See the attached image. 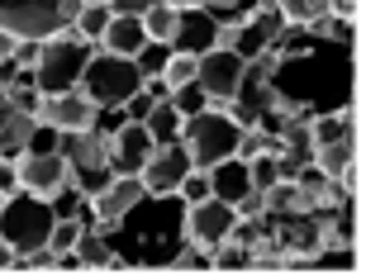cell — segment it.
<instances>
[{
    "instance_id": "484cf974",
    "label": "cell",
    "mask_w": 366,
    "mask_h": 280,
    "mask_svg": "<svg viewBox=\"0 0 366 280\" xmlns=\"http://www.w3.org/2000/svg\"><path fill=\"white\" fill-rule=\"evenodd\" d=\"M305 34H314V39H328V43H342L347 34H352V19H338V14H319V19H310L305 24Z\"/></svg>"
},
{
    "instance_id": "83f0119b",
    "label": "cell",
    "mask_w": 366,
    "mask_h": 280,
    "mask_svg": "<svg viewBox=\"0 0 366 280\" xmlns=\"http://www.w3.org/2000/svg\"><path fill=\"white\" fill-rule=\"evenodd\" d=\"M39 48H43V39H19L14 43V57H10L14 71H34L39 67Z\"/></svg>"
},
{
    "instance_id": "8fae6325",
    "label": "cell",
    "mask_w": 366,
    "mask_h": 280,
    "mask_svg": "<svg viewBox=\"0 0 366 280\" xmlns=\"http://www.w3.org/2000/svg\"><path fill=\"white\" fill-rule=\"evenodd\" d=\"M57 152L76 166V171H100L105 176L109 157H114V129L105 124H91V129H76V134H57Z\"/></svg>"
},
{
    "instance_id": "7c38bea8",
    "label": "cell",
    "mask_w": 366,
    "mask_h": 280,
    "mask_svg": "<svg viewBox=\"0 0 366 280\" xmlns=\"http://www.w3.org/2000/svg\"><path fill=\"white\" fill-rule=\"evenodd\" d=\"M233 228V209L229 200H219V195H204V200L186 204V224H181V238L195 247V252H209L224 233Z\"/></svg>"
},
{
    "instance_id": "9a60e30c",
    "label": "cell",
    "mask_w": 366,
    "mask_h": 280,
    "mask_svg": "<svg viewBox=\"0 0 366 280\" xmlns=\"http://www.w3.org/2000/svg\"><path fill=\"white\" fill-rule=\"evenodd\" d=\"M34 138H39L34 109L0 105V161H10V157H19L24 147H34Z\"/></svg>"
},
{
    "instance_id": "d6986e66",
    "label": "cell",
    "mask_w": 366,
    "mask_h": 280,
    "mask_svg": "<svg viewBox=\"0 0 366 280\" xmlns=\"http://www.w3.org/2000/svg\"><path fill=\"white\" fill-rule=\"evenodd\" d=\"M138 19H143V34H148V43H162V48H172V34H177L181 10H172L167 0H152V5L138 14Z\"/></svg>"
},
{
    "instance_id": "d590c367",
    "label": "cell",
    "mask_w": 366,
    "mask_h": 280,
    "mask_svg": "<svg viewBox=\"0 0 366 280\" xmlns=\"http://www.w3.org/2000/svg\"><path fill=\"white\" fill-rule=\"evenodd\" d=\"M172 266H177V271H190V266H195V247H190V242L177 252V261H172Z\"/></svg>"
},
{
    "instance_id": "f35d334b",
    "label": "cell",
    "mask_w": 366,
    "mask_h": 280,
    "mask_svg": "<svg viewBox=\"0 0 366 280\" xmlns=\"http://www.w3.org/2000/svg\"><path fill=\"white\" fill-rule=\"evenodd\" d=\"M81 5H105V0H81Z\"/></svg>"
},
{
    "instance_id": "44dd1931",
    "label": "cell",
    "mask_w": 366,
    "mask_h": 280,
    "mask_svg": "<svg viewBox=\"0 0 366 280\" xmlns=\"http://www.w3.org/2000/svg\"><path fill=\"white\" fill-rule=\"evenodd\" d=\"M276 134H267V124H257V129H238V138H233V161H252L262 157V152H276Z\"/></svg>"
},
{
    "instance_id": "4316f807",
    "label": "cell",
    "mask_w": 366,
    "mask_h": 280,
    "mask_svg": "<svg viewBox=\"0 0 366 280\" xmlns=\"http://www.w3.org/2000/svg\"><path fill=\"white\" fill-rule=\"evenodd\" d=\"M81 219H53V233H48V247H53L57 256L62 252H71V247H76V238H81Z\"/></svg>"
},
{
    "instance_id": "8d00e7d4",
    "label": "cell",
    "mask_w": 366,
    "mask_h": 280,
    "mask_svg": "<svg viewBox=\"0 0 366 280\" xmlns=\"http://www.w3.org/2000/svg\"><path fill=\"white\" fill-rule=\"evenodd\" d=\"M14 266V252H10V242L0 238V271H10Z\"/></svg>"
},
{
    "instance_id": "cb8c5ba5",
    "label": "cell",
    "mask_w": 366,
    "mask_h": 280,
    "mask_svg": "<svg viewBox=\"0 0 366 280\" xmlns=\"http://www.w3.org/2000/svg\"><path fill=\"white\" fill-rule=\"evenodd\" d=\"M105 24H109V10H105V5H81V10H76V24H71V29H76L86 43H100Z\"/></svg>"
},
{
    "instance_id": "30bf717a",
    "label": "cell",
    "mask_w": 366,
    "mask_h": 280,
    "mask_svg": "<svg viewBox=\"0 0 366 280\" xmlns=\"http://www.w3.org/2000/svg\"><path fill=\"white\" fill-rule=\"evenodd\" d=\"M143 200H148V195H143V181H138V176H105V186L91 190L95 228H119Z\"/></svg>"
},
{
    "instance_id": "52a82bcc",
    "label": "cell",
    "mask_w": 366,
    "mask_h": 280,
    "mask_svg": "<svg viewBox=\"0 0 366 280\" xmlns=\"http://www.w3.org/2000/svg\"><path fill=\"white\" fill-rule=\"evenodd\" d=\"M100 114H105V109L95 105L81 86L48 91V95L34 100V119H39V129H48V134H76V129H91V124H100Z\"/></svg>"
},
{
    "instance_id": "603a6c76",
    "label": "cell",
    "mask_w": 366,
    "mask_h": 280,
    "mask_svg": "<svg viewBox=\"0 0 366 280\" xmlns=\"http://www.w3.org/2000/svg\"><path fill=\"white\" fill-rule=\"evenodd\" d=\"M328 10V0H281L276 5V14H281V24H310V19H319V14Z\"/></svg>"
},
{
    "instance_id": "e0dca14e",
    "label": "cell",
    "mask_w": 366,
    "mask_h": 280,
    "mask_svg": "<svg viewBox=\"0 0 366 280\" xmlns=\"http://www.w3.org/2000/svg\"><path fill=\"white\" fill-rule=\"evenodd\" d=\"M71 256L81 261V271H119L124 261L114 252H109L105 242V228H81V238H76V247H71Z\"/></svg>"
},
{
    "instance_id": "4dcf8cb0",
    "label": "cell",
    "mask_w": 366,
    "mask_h": 280,
    "mask_svg": "<svg viewBox=\"0 0 366 280\" xmlns=\"http://www.w3.org/2000/svg\"><path fill=\"white\" fill-rule=\"evenodd\" d=\"M152 0H105V10L109 14H129V19H138V14L148 10Z\"/></svg>"
},
{
    "instance_id": "1f68e13d",
    "label": "cell",
    "mask_w": 366,
    "mask_h": 280,
    "mask_svg": "<svg viewBox=\"0 0 366 280\" xmlns=\"http://www.w3.org/2000/svg\"><path fill=\"white\" fill-rule=\"evenodd\" d=\"M14 190H19V186H14V166H10V161H0V209L10 204Z\"/></svg>"
},
{
    "instance_id": "ffe728a7",
    "label": "cell",
    "mask_w": 366,
    "mask_h": 280,
    "mask_svg": "<svg viewBox=\"0 0 366 280\" xmlns=\"http://www.w3.org/2000/svg\"><path fill=\"white\" fill-rule=\"evenodd\" d=\"M143 124H148L152 143H167V138H177V129H181V114H177V105H172L167 95H157V100H152V109L143 114Z\"/></svg>"
},
{
    "instance_id": "836d02e7",
    "label": "cell",
    "mask_w": 366,
    "mask_h": 280,
    "mask_svg": "<svg viewBox=\"0 0 366 280\" xmlns=\"http://www.w3.org/2000/svg\"><path fill=\"white\" fill-rule=\"evenodd\" d=\"M200 10L204 14H233V10H238V0H204Z\"/></svg>"
},
{
    "instance_id": "74e56055",
    "label": "cell",
    "mask_w": 366,
    "mask_h": 280,
    "mask_svg": "<svg viewBox=\"0 0 366 280\" xmlns=\"http://www.w3.org/2000/svg\"><path fill=\"white\" fill-rule=\"evenodd\" d=\"M167 5H172V10H200L204 0H167Z\"/></svg>"
},
{
    "instance_id": "ba28073f",
    "label": "cell",
    "mask_w": 366,
    "mask_h": 280,
    "mask_svg": "<svg viewBox=\"0 0 366 280\" xmlns=\"http://www.w3.org/2000/svg\"><path fill=\"white\" fill-rule=\"evenodd\" d=\"M195 91L204 100H233L247 91L243 81V53L238 48H204L195 57Z\"/></svg>"
},
{
    "instance_id": "6da1fadb",
    "label": "cell",
    "mask_w": 366,
    "mask_h": 280,
    "mask_svg": "<svg viewBox=\"0 0 366 280\" xmlns=\"http://www.w3.org/2000/svg\"><path fill=\"white\" fill-rule=\"evenodd\" d=\"M233 138H238V124L214 114V109L181 114L177 143H181V152H186L190 171H214L219 161H233Z\"/></svg>"
},
{
    "instance_id": "5b68a950",
    "label": "cell",
    "mask_w": 366,
    "mask_h": 280,
    "mask_svg": "<svg viewBox=\"0 0 366 280\" xmlns=\"http://www.w3.org/2000/svg\"><path fill=\"white\" fill-rule=\"evenodd\" d=\"M53 204L39 200V195H29V190H14L10 204L0 209V238L10 242L14 256H29L34 247H43L48 242V233H53Z\"/></svg>"
},
{
    "instance_id": "277c9868",
    "label": "cell",
    "mask_w": 366,
    "mask_h": 280,
    "mask_svg": "<svg viewBox=\"0 0 366 280\" xmlns=\"http://www.w3.org/2000/svg\"><path fill=\"white\" fill-rule=\"evenodd\" d=\"M76 86H81L100 109H124L143 91V67H138V57H114V53H100V48H95V57L86 62Z\"/></svg>"
},
{
    "instance_id": "d6a6232c",
    "label": "cell",
    "mask_w": 366,
    "mask_h": 280,
    "mask_svg": "<svg viewBox=\"0 0 366 280\" xmlns=\"http://www.w3.org/2000/svg\"><path fill=\"white\" fill-rule=\"evenodd\" d=\"M328 14H338V19H357V0H328Z\"/></svg>"
},
{
    "instance_id": "7402d4cb",
    "label": "cell",
    "mask_w": 366,
    "mask_h": 280,
    "mask_svg": "<svg viewBox=\"0 0 366 280\" xmlns=\"http://www.w3.org/2000/svg\"><path fill=\"white\" fill-rule=\"evenodd\" d=\"M195 57H200V53H181V48H177V53L162 62L157 81H162L167 91H177V86H195Z\"/></svg>"
},
{
    "instance_id": "9c48e42d",
    "label": "cell",
    "mask_w": 366,
    "mask_h": 280,
    "mask_svg": "<svg viewBox=\"0 0 366 280\" xmlns=\"http://www.w3.org/2000/svg\"><path fill=\"white\" fill-rule=\"evenodd\" d=\"M190 161L186 152H181L177 138H167V143H152V152L143 157V166H138V181H143V195H152V200H167V195H177L181 181H186Z\"/></svg>"
},
{
    "instance_id": "e575fe53",
    "label": "cell",
    "mask_w": 366,
    "mask_h": 280,
    "mask_svg": "<svg viewBox=\"0 0 366 280\" xmlns=\"http://www.w3.org/2000/svg\"><path fill=\"white\" fill-rule=\"evenodd\" d=\"M14 43H19V39H14V34H5V29H0V67H5V62H10V57H14Z\"/></svg>"
},
{
    "instance_id": "5bb4252c",
    "label": "cell",
    "mask_w": 366,
    "mask_h": 280,
    "mask_svg": "<svg viewBox=\"0 0 366 280\" xmlns=\"http://www.w3.org/2000/svg\"><path fill=\"white\" fill-rule=\"evenodd\" d=\"M100 53H114V57H143L148 53V34H143V19H129V14H109L105 34L95 43Z\"/></svg>"
},
{
    "instance_id": "d4e9b609",
    "label": "cell",
    "mask_w": 366,
    "mask_h": 280,
    "mask_svg": "<svg viewBox=\"0 0 366 280\" xmlns=\"http://www.w3.org/2000/svg\"><path fill=\"white\" fill-rule=\"evenodd\" d=\"M243 176H247V190H267L272 181H281V171H276V157H272V152H262V157L243 161Z\"/></svg>"
},
{
    "instance_id": "8992f818",
    "label": "cell",
    "mask_w": 366,
    "mask_h": 280,
    "mask_svg": "<svg viewBox=\"0 0 366 280\" xmlns=\"http://www.w3.org/2000/svg\"><path fill=\"white\" fill-rule=\"evenodd\" d=\"M81 0H0V29L14 39H48L76 24Z\"/></svg>"
},
{
    "instance_id": "2e32d148",
    "label": "cell",
    "mask_w": 366,
    "mask_h": 280,
    "mask_svg": "<svg viewBox=\"0 0 366 280\" xmlns=\"http://www.w3.org/2000/svg\"><path fill=\"white\" fill-rule=\"evenodd\" d=\"M204 53L214 48V19H204V10H181L177 34H172V53Z\"/></svg>"
},
{
    "instance_id": "4fadbf2b",
    "label": "cell",
    "mask_w": 366,
    "mask_h": 280,
    "mask_svg": "<svg viewBox=\"0 0 366 280\" xmlns=\"http://www.w3.org/2000/svg\"><path fill=\"white\" fill-rule=\"evenodd\" d=\"M152 152V134L143 119H119V129H114V157H109L105 176H138V166H143V157Z\"/></svg>"
},
{
    "instance_id": "f546056e",
    "label": "cell",
    "mask_w": 366,
    "mask_h": 280,
    "mask_svg": "<svg viewBox=\"0 0 366 280\" xmlns=\"http://www.w3.org/2000/svg\"><path fill=\"white\" fill-rule=\"evenodd\" d=\"M167 100L177 105V114H195V109H200V100H204V95L195 91V86H177V91H167Z\"/></svg>"
},
{
    "instance_id": "ac0fdd59",
    "label": "cell",
    "mask_w": 366,
    "mask_h": 280,
    "mask_svg": "<svg viewBox=\"0 0 366 280\" xmlns=\"http://www.w3.org/2000/svg\"><path fill=\"white\" fill-rule=\"evenodd\" d=\"M310 157H314V171H319V176H342V171H347V166L357 161V152H352V134H347V138H333V143L310 147Z\"/></svg>"
},
{
    "instance_id": "f1b7e54d",
    "label": "cell",
    "mask_w": 366,
    "mask_h": 280,
    "mask_svg": "<svg viewBox=\"0 0 366 280\" xmlns=\"http://www.w3.org/2000/svg\"><path fill=\"white\" fill-rule=\"evenodd\" d=\"M177 195H186V204L204 200V195H209V171H186V181H181Z\"/></svg>"
},
{
    "instance_id": "7a4b0ae2",
    "label": "cell",
    "mask_w": 366,
    "mask_h": 280,
    "mask_svg": "<svg viewBox=\"0 0 366 280\" xmlns=\"http://www.w3.org/2000/svg\"><path fill=\"white\" fill-rule=\"evenodd\" d=\"M91 57H95V43H86L76 29H57V34H48L43 48H39V67H34V91L48 95V91H67V86H76Z\"/></svg>"
},
{
    "instance_id": "3957f363",
    "label": "cell",
    "mask_w": 366,
    "mask_h": 280,
    "mask_svg": "<svg viewBox=\"0 0 366 280\" xmlns=\"http://www.w3.org/2000/svg\"><path fill=\"white\" fill-rule=\"evenodd\" d=\"M14 166V186L29 190V195H39V200L53 204L57 195H91V190L81 186V171L71 166L62 152H34V147H24L19 157H10Z\"/></svg>"
}]
</instances>
